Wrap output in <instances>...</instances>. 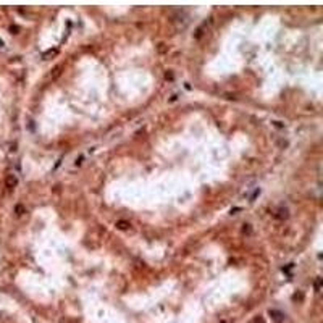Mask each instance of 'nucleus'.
Segmentation results:
<instances>
[{
	"instance_id": "nucleus-2",
	"label": "nucleus",
	"mask_w": 323,
	"mask_h": 323,
	"mask_svg": "<svg viewBox=\"0 0 323 323\" xmlns=\"http://www.w3.org/2000/svg\"><path fill=\"white\" fill-rule=\"evenodd\" d=\"M276 218H280V220L288 218V209H278V212H276Z\"/></svg>"
},
{
	"instance_id": "nucleus-5",
	"label": "nucleus",
	"mask_w": 323,
	"mask_h": 323,
	"mask_svg": "<svg viewBox=\"0 0 323 323\" xmlns=\"http://www.w3.org/2000/svg\"><path fill=\"white\" fill-rule=\"evenodd\" d=\"M24 212V209H23V205H18L16 207V215H21V213Z\"/></svg>"
},
{
	"instance_id": "nucleus-7",
	"label": "nucleus",
	"mask_w": 323,
	"mask_h": 323,
	"mask_svg": "<svg viewBox=\"0 0 323 323\" xmlns=\"http://www.w3.org/2000/svg\"><path fill=\"white\" fill-rule=\"evenodd\" d=\"M320 283H322V280H320V278H318V280L315 281V289H317V291L320 289Z\"/></svg>"
},
{
	"instance_id": "nucleus-4",
	"label": "nucleus",
	"mask_w": 323,
	"mask_h": 323,
	"mask_svg": "<svg viewBox=\"0 0 323 323\" xmlns=\"http://www.w3.org/2000/svg\"><path fill=\"white\" fill-rule=\"evenodd\" d=\"M270 313H271V315H275L273 318H275V320H278V322H280V320H281V317H283L281 313H278V312H270Z\"/></svg>"
},
{
	"instance_id": "nucleus-6",
	"label": "nucleus",
	"mask_w": 323,
	"mask_h": 323,
	"mask_svg": "<svg viewBox=\"0 0 323 323\" xmlns=\"http://www.w3.org/2000/svg\"><path fill=\"white\" fill-rule=\"evenodd\" d=\"M163 45H165V44H158V52H162V53H163L165 50H167V47H163Z\"/></svg>"
},
{
	"instance_id": "nucleus-1",
	"label": "nucleus",
	"mask_w": 323,
	"mask_h": 323,
	"mask_svg": "<svg viewBox=\"0 0 323 323\" xmlns=\"http://www.w3.org/2000/svg\"><path fill=\"white\" fill-rule=\"evenodd\" d=\"M16 184H18V178L15 176V175H8L7 176V187L8 189H15L16 187Z\"/></svg>"
},
{
	"instance_id": "nucleus-3",
	"label": "nucleus",
	"mask_w": 323,
	"mask_h": 323,
	"mask_svg": "<svg viewBox=\"0 0 323 323\" xmlns=\"http://www.w3.org/2000/svg\"><path fill=\"white\" fill-rule=\"evenodd\" d=\"M129 226H131L129 223H128V221H123V220H120V221H116V228H118V229H128V228H129Z\"/></svg>"
}]
</instances>
